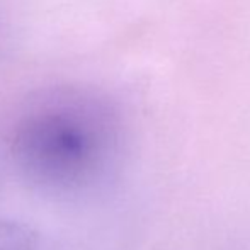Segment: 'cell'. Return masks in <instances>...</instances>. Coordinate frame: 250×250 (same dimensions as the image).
<instances>
[{
    "label": "cell",
    "mask_w": 250,
    "mask_h": 250,
    "mask_svg": "<svg viewBox=\"0 0 250 250\" xmlns=\"http://www.w3.org/2000/svg\"><path fill=\"white\" fill-rule=\"evenodd\" d=\"M38 231L29 225L0 218V250H36Z\"/></svg>",
    "instance_id": "2"
},
{
    "label": "cell",
    "mask_w": 250,
    "mask_h": 250,
    "mask_svg": "<svg viewBox=\"0 0 250 250\" xmlns=\"http://www.w3.org/2000/svg\"><path fill=\"white\" fill-rule=\"evenodd\" d=\"M0 24H2V21H0Z\"/></svg>",
    "instance_id": "3"
},
{
    "label": "cell",
    "mask_w": 250,
    "mask_h": 250,
    "mask_svg": "<svg viewBox=\"0 0 250 250\" xmlns=\"http://www.w3.org/2000/svg\"><path fill=\"white\" fill-rule=\"evenodd\" d=\"M116 145V125L101 99L56 90L34 101L10 140L22 175L50 194H77L102 175Z\"/></svg>",
    "instance_id": "1"
}]
</instances>
